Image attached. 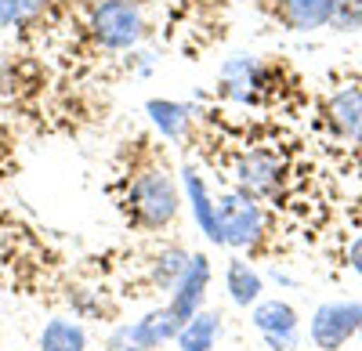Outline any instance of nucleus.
I'll return each instance as SVG.
<instances>
[{
  "instance_id": "9b49d317",
  "label": "nucleus",
  "mask_w": 362,
  "mask_h": 351,
  "mask_svg": "<svg viewBox=\"0 0 362 351\" xmlns=\"http://www.w3.org/2000/svg\"><path fill=\"white\" fill-rule=\"evenodd\" d=\"M221 330H225L221 326V315L199 308L189 323H181L174 344H177V351H214L218 340H221Z\"/></svg>"
},
{
  "instance_id": "2eb2a0df",
  "label": "nucleus",
  "mask_w": 362,
  "mask_h": 351,
  "mask_svg": "<svg viewBox=\"0 0 362 351\" xmlns=\"http://www.w3.org/2000/svg\"><path fill=\"white\" fill-rule=\"evenodd\" d=\"M37 351H87V333L80 323H69V319H51L40 330Z\"/></svg>"
},
{
  "instance_id": "6e6552de",
  "label": "nucleus",
  "mask_w": 362,
  "mask_h": 351,
  "mask_svg": "<svg viewBox=\"0 0 362 351\" xmlns=\"http://www.w3.org/2000/svg\"><path fill=\"white\" fill-rule=\"evenodd\" d=\"M206 290H210V257L206 254H192L185 275H181L177 286L170 290V304L167 308L181 319V323H189V319L203 308Z\"/></svg>"
},
{
  "instance_id": "dca6fc26",
  "label": "nucleus",
  "mask_w": 362,
  "mask_h": 351,
  "mask_svg": "<svg viewBox=\"0 0 362 351\" xmlns=\"http://www.w3.org/2000/svg\"><path fill=\"white\" fill-rule=\"evenodd\" d=\"M145 112H148V120H153V124L160 127V134H167V138H181V134H185L189 116H192V109H189V105H181V102H167V98H153V102L145 105Z\"/></svg>"
},
{
  "instance_id": "f257e3e1",
  "label": "nucleus",
  "mask_w": 362,
  "mask_h": 351,
  "mask_svg": "<svg viewBox=\"0 0 362 351\" xmlns=\"http://www.w3.org/2000/svg\"><path fill=\"white\" fill-rule=\"evenodd\" d=\"M124 203H127L131 225L156 232V228H167L177 218L181 196H177V185L167 170H141L131 178Z\"/></svg>"
},
{
  "instance_id": "423d86ee",
  "label": "nucleus",
  "mask_w": 362,
  "mask_h": 351,
  "mask_svg": "<svg viewBox=\"0 0 362 351\" xmlns=\"http://www.w3.org/2000/svg\"><path fill=\"white\" fill-rule=\"evenodd\" d=\"M177 330H181V319H177L170 308H156V311L141 315L138 323L116 326L105 347L131 344V347H141V351H156V347H163L167 340H174V337H177Z\"/></svg>"
},
{
  "instance_id": "aec40b11",
  "label": "nucleus",
  "mask_w": 362,
  "mask_h": 351,
  "mask_svg": "<svg viewBox=\"0 0 362 351\" xmlns=\"http://www.w3.org/2000/svg\"><path fill=\"white\" fill-rule=\"evenodd\" d=\"M348 261H351L355 275H362V232L355 236V243H351V250H348Z\"/></svg>"
},
{
  "instance_id": "ddd939ff",
  "label": "nucleus",
  "mask_w": 362,
  "mask_h": 351,
  "mask_svg": "<svg viewBox=\"0 0 362 351\" xmlns=\"http://www.w3.org/2000/svg\"><path fill=\"white\" fill-rule=\"evenodd\" d=\"M334 8H337V0H283L279 11H283L290 29L308 33V29H319V25L334 22Z\"/></svg>"
},
{
  "instance_id": "f03ea898",
  "label": "nucleus",
  "mask_w": 362,
  "mask_h": 351,
  "mask_svg": "<svg viewBox=\"0 0 362 351\" xmlns=\"http://www.w3.org/2000/svg\"><path fill=\"white\" fill-rule=\"evenodd\" d=\"M218 225H221V246L232 250H254L264 239L268 228V214L261 207V199L247 196V192H225L218 199Z\"/></svg>"
},
{
  "instance_id": "6ab92c4d",
  "label": "nucleus",
  "mask_w": 362,
  "mask_h": 351,
  "mask_svg": "<svg viewBox=\"0 0 362 351\" xmlns=\"http://www.w3.org/2000/svg\"><path fill=\"white\" fill-rule=\"evenodd\" d=\"M11 8H15V18H33L44 8V0H11Z\"/></svg>"
},
{
  "instance_id": "0eeeda50",
  "label": "nucleus",
  "mask_w": 362,
  "mask_h": 351,
  "mask_svg": "<svg viewBox=\"0 0 362 351\" xmlns=\"http://www.w3.org/2000/svg\"><path fill=\"white\" fill-rule=\"evenodd\" d=\"M283 185V160L268 149H254L235 160V189L254 199H272Z\"/></svg>"
},
{
  "instance_id": "a211bd4d",
  "label": "nucleus",
  "mask_w": 362,
  "mask_h": 351,
  "mask_svg": "<svg viewBox=\"0 0 362 351\" xmlns=\"http://www.w3.org/2000/svg\"><path fill=\"white\" fill-rule=\"evenodd\" d=\"M334 25L337 29H358L362 25V0H337Z\"/></svg>"
},
{
  "instance_id": "412c9836",
  "label": "nucleus",
  "mask_w": 362,
  "mask_h": 351,
  "mask_svg": "<svg viewBox=\"0 0 362 351\" xmlns=\"http://www.w3.org/2000/svg\"><path fill=\"white\" fill-rule=\"evenodd\" d=\"M15 22V8H11V0H0V25H8Z\"/></svg>"
},
{
  "instance_id": "7ed1b4c3",
  "label": "nucleus",
  "mask_w": 362,
  "mask_h": 351,
  "mask_svg": "<svg viewBox=\"0 0 362 351\" xmlns=\"http://www.w3.org/2000/svg\"><path fill=\"white\" fill-rule=\"evenodd\" d=\"M362 330V301H326L308 319V337L319 351H341Z\"/></svg>"
},
{
  "instance_id": "4be33fe9",
  "label": "nucleus",
  "mask_w": 362,
  "mask_h": 351,
  "mask_svg": "<svg viewBox=\"0 0 362 351\" xmlns=\"http://www.w3.org/2000/svg\"><path fill=\"white\" fill-rule=\"evenodd\" d=\"M358 337H362V330H358Z\"/></svg>"
},
{
  "instance_id": "39448f33",
  "label": "nucleus",
  "mask_w": 362,
  "mask_h": 351,
  "mask_svg": "<svg viewBox=\"0 0 362 351\" xmlns=\"http://www.w3.org/2000/svg\"><path fill=\"white\" fill-rule=\"evenodd\" d=\"M254 330L264 337V344L272 351H293L297 347V330H300V315L290 301H279V297H261L254 304V315H250Z\"/></svg>"
},
{
  "instance_id": "f8f14e48",
  "label": "nucleus",
  "mask_w": 362,
  "mask_h": 351,
  "mask_svg": "<svg viewBox=\"0 0 362 351\" xmlns=\"http://www.w3.org/2000/svg\"><path fill=\"white\" fill-rule=\"evenodd\" d=\"M225 290L235 308H254L264 294V279L257 275V268H250L243 257H232L225 268Z\"/></svg>"
},
{
  "instance_id": "4468645a",
  "label": "nucleus",
  "mask_w": 362,
  "mask_h": 351,
  "mask_svg": "<svg viewBox=\"0 0 362 351\" xmlns=\"http://www.w3.org/2000/svg\"><path fill=\"white\" fill-rule=\"evenodd\" d=\"M221 76H225L228 95L243 98V102H250V98H254V87H261V66H257V58H250V54L228 58L225 69H221Z\"/></svg>"
},
{
  "instance_id": "9d476101",
  "label": "nucleus",
  "mask_w": 362,
  "mask_h": 351,
  "mask_svg": "<svg viewBox=\"0 0 362 351\" xmlns=\"http://www.w3.org/2000/svg\"><path fill=\"white\" fill-rule=\"evenodd\" d=\"M326 116H329V127L341 138L362 145V87H341V91L329 98Z\"/></svg>"
},
{
  "instance_id": "f3484780",
  "label": "nucleus",
  "mask_w": 362,
  "mask_h": 351,
  "mask_svg": "<svg viewBox=\"0 0 362 351\" xmlns=\"http://www.w3.org/2000/svg\"><path fill=\"white\" fill-rule=\"evenodd\" d=\"M189 250H181V246H167L156 261H153V282L160 286V290H174L177 286V279L185 275V268H189Z\"/></svg>"
},
{
  "instance_id": "1a4fd4ad",
  "label": "nucleus",
  "mask_w": 362,
  "mask_h": 351,
  "mask_svg": "<svg viewBox=\"0 0 362 351\" xmlns=\"http://www.w3.org/2000/svg\"><path fill=\"white\" fill-rule=\"evenodd\" d=\"M181 185H185V196H189V207H192V218L199 225V232L210 239V243H218L221 246V225H218V199L206 192L203 178H199V170L185 167L181 170Z\"/></svg>"
},
{
  "instance_id": "20e7f679",
  "label": "nucleus",
  "mask_w": 362,
  "mask_h": 351,
  "mask_svg": "<svg viewBox=\"0 0 362 351\" xmlns=\"http://www.w3.org/2000/svg\"><path fill=\"white\" fill-rule=\"evenodd\" d=\"M90 29H95V37L102 47L109 51H127L141 40L145 33V18H141V8L134 4V0H102V4L95 8V22H90Z\"/></svg>"
}]
</instances>
